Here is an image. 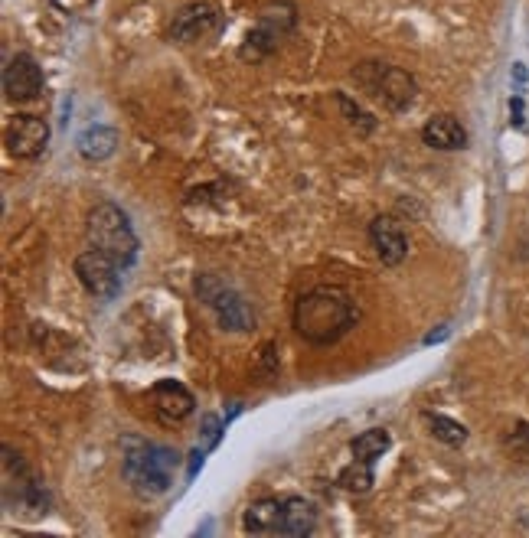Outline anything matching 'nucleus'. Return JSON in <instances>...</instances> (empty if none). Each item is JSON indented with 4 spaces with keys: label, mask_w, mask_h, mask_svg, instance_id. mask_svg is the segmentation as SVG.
Segmentation results:
<instances>
[{
    "label": "nucleus",
    "mask_w": 529,
    "mask_h": 538,
    "mask_svg": "<svg viewBox=\"0 0 529 538\" xmlns=\"http://www.w3.org/2000/svg\"><path fill=\"white\" fill-rule=\"evenodd\" d=\"M356 320H360V307L343 287H311L294 304V330L311 346H330L343 340L356 327Z\"/></svg>",
    "instance_id": "nucleus-1"
},
{
    "label": "nucleus",
    "mask_w": 529,
    "mask_h": 538,
    "mask_svg": "<svg viewBox=\"0 0 529 538\" xmlns=\"http://www.w3.org/2000/svg\"><path fill=\"white\" fill-rule=\"evenodd\" d=\"M85 239H89V248L108 255L121 268H131L141 248L128 212L115 203H98L89 212V219H85Z\"/></svg>",
    "instance_id": "nucleus-2"
},
{
    "label": "nucleus",
    "mask_w": 529,
    "mask_h": 538,
    "mask_svg": "<svg viewBox=\"0 0 529 538\" xmlns=\"http://www.w3.org/2000/svg\"><path fill=\"white\" fill-rule=\"evenodd\" d=\"M180 454L161 444H131L125 450V480L138 496H164L174 486Z\"/></svg>",
    "instance_id": "nucleus-3"
},
{
    "label": "nucleus",
    "mask_w": 529,
    "mask_h": 538,
    "mask_svg": "<svg viewBox=\"0 0 529 538\" xmlns=\"http://www.w3.org/2000/svg\"><path fill=\"white\" fill-rule=\"evenodd\" d=\"M353 82L360 85L369 98L383 102L389 111L412 108L418 95V85L412 75L399 66H386V62H360V66L353 69Z\"/></svg>",
    "instance_id": "nucleus-4"
},
{
    "label": "nucleus",
    "mask_w": 529,
    "mask_h": 538,
    "mask_svg": "<svg viewBox=\"0 0 529 538\" xmlns=\"http://www.w3.org/2000/svg\"><path fill=\"white\" fill-rule=\"evenodd\" d=\"M193 291H196V297H200L209 310H213L216 320L223 323L226 330L245 333V330L255 327V314H252L249 300H245L236 291V287H229L226 281H219L216 274H196Z\"/></svg>",
    "instance_id": "nucleus-5"
},
{
    "label": "nucleus",
    "mask_w": 529,
    "mask_h": 538,
    "mask_svg": "<svg viewBox=\"0 0 529 538\" xmlns=\"http://www.w3.org/2000/svg\"><path fill=\"white\" fill-rule=\"evenodd\" d=\"M294 23H298V10H294V4H288V0H278V4L262 10V17H258L255 30H249V36H245L239 56L242 59H252V62L272 56L275 49H278V43L294 30Z\"/></svg>",
    "instance_id": "nucleus-6"
},
{
    "label": "nucleus",
    "mask_w": 529,
    "mask_h": 538,
    "mask_svg": "<svg viewBox=\"0 0 529 538\" xmlns=\"http://www.w3.org/2000/svg\"><path fill=\"white\" fill-rule=\"evenodd\" d=\"M121 265H115L112 258L95 252V248H89V252H82L76 258V278L79 284L89 291L92 297L98 300H115L118 291H121Z\"/></svg>",
    "instance_id": "nucleus-7"
},
{
    "label": "nucleus",
    "mask_w": 529,
    "mask_h": 538,
    "mask_svg": "<svg viewBox=\"0 0 529 538\" xmlns=\"http://www.w3.org/2000/svg\"><path fill=\"white\" fill-rule=\"evenodd\" d=\"M219 23H223V17H219V10L209 0H193V4H183L174 20H170V40L180 46H193L206 40V36H213Z\"/></svg>",
    "instance_id": "nucleus-8"
},
{
    "label": "nucleus",
    "mask_w": 529,
    "mask_h": 538,
    "mask_svg": "<svg viewBox=\"0 0 529 538\" xmlns=\"http://www.w3.org/2000/svg\"><path fill=\"white\" fill-rule=\"evenodd\" d=\"M46 89V75L30 53H17L4 69V95L7 102H36Z\"/></svg>",
    "instance_id": "nucleus-9"
},
{
    "label": "nucleus",
    "mask_w": 529,
    "mask_h": 538,
    "mask_svg": "<svg viewBox=\"0 0 529 538\" xmlns=\"http://www.w3.org/2000/svg\"><path fill=\"white\" fill-rule=\"evenodd\" d=\"M4 144L10 150V157L17 160H36L49 144V124L36 115H14L7 121Z\"/></svg>",
    "instance_id": "nucleus-10"
},
{
    "label": "nucleus",
    "mask_w": 529,
    "mask_h": 538,
    "mask_svg": "<svg viewBox=\"0 0 529 538\" xmlns=\"http://www.w3.org/2000/svg\"><path fill=\"white\" fill-rule=\"evenodd\" d=\"M151 405H154V418L164 424V428H174V424L187 421L196 408V398L187 385H180L174 379H161L151 389Z\"/></svg>",
    "instance_id": "nucleus-11"
},
{
    "label": "nucleus",
    "mask_w": 529,
    "mask_h": 538,
    "mask_svg": "<svg viewBox=\"0 0 529 538\" xmlns=\"http://www.w3.org/2000/svg\"><path fill=\"white\" fill-rule=\"evenodd\" d=\"M369 242H373L379 261L386 268H396L409 255V239H405V229L396 216H376L369 222Z\"/></svg>",
    "instance_id": "nucleus-12"
},
{
    "label": "nucleus",
    "mask_w": 529,
    "mask_h": 538,
    "mask_svg": "<svg viewBox=\"0 0 529 538\" xmlns=\"http://www.w3.org/2000/svg\"><path fill=\"white\" fill-rule=\"evenodd\" d=\"M422 141L435 150H464L467 131L458 118L448 115V111H441V115H432L422 124Z\"/></svg>",
    "instance_id": "nucleus-13"
},
{
    "label": "nucleus",
    "mask_w": 529,
    "mask_h": 538,
    "mask_svg": "<svg viewBox=\"0 0 529 538\" xmlns=\"http://www.w3.org/2000/svg\"><path fill=\"white\" fill-rule=\"evenodd\" d=\"M317 529V506L304 496L281 499V535L304 538Z\"/></svg>",
    "instance_id": "nucleus-14"
},
{
    "label": "nucleus",
    "mask_w": 529,
    "mask_h": 538,
    "mask_svg": "<svg viewBox=\"0 0 529 538\" xmlns=\"http://www.w3.org/2000/svg\"><path fill=\"white\" fill-rule=\"evenodd\" d=\"M242 529L252 532V535H272L281 532V499H255V503L245 509L242 516Z\"/></svg>",
    "instance_id": "nucleus-15"
},
{
    "label": "nucleus",
    "mask_w": 529,
    "mask_h": 538,
    "mask_svg": "<svg viewBox=\"0 0 529 538\" xmlns=\"http://www.w3.org/2000/svg\"><path fill=\"white\" fill-rule=\"evenodd\" d=\"M118 131L115 128H105V124H95V128H89L82 137H79V154L85 160H108L118 150Z\"/></svg>",
    "instance_id": "nucleus-16"
},
{
    "label": "nucleus",
    "mask_w": 529,
    "mask_h": 538,
    "mask_svg": "<svg viewBox=\"0 0 529 538\" xmlns=\"http://www.w3.org/2000/svg\"><path fill=\"white\" fill-rule=\"evenodd\" d=\"M392 447V434L386 428H369L363 434H356L350 441L353 460H363V464H376L379 457Z\"/></svg>",
    "instance_id": "nucleus-17"
},
{
    "label": "nucleus",
    "mask_w": 529,
    "mask_h": 538,
    "mask_svg": "<svg viewBox=\"0 0 529 538\" xmlns=\"http://www.w3.org/2000/svg\"><path fill=\"white\" fill-rule=\"evenodd\" d=\"M428 421V428H432V437L441 444H448V447H461L467 441V428L458 421H451L445 415H425Z\"/></svg>",
    "instance_id": "nucleus-18"
},
{
    "label": "nucleus",
    "mask_w": 529,
    "mask_h": 538,
    "mask_svg": "<svg viewBox=\"0 0 529 538\" xmlns=\"http://www.w3.org/2000/svg\"><path fill=\"white\" fill-rule=\"evenodd\" d=\"M337 486H343V490H350V493H369V486H373V464L353 460L350 467L340 470Z\"/></svg>",
    "instance_id": "nucleus-19"
},
{
    "label": "nucleus",
    "mask_w": 529,
    "mask_h": 538,
    "mask_svg": "<svg viewBox=\"0 0 529 538\" xmlns=\"http://www.w3.org/2000/svg\"><path fill=\"white\" fill-rule=\"evenodd\" d=\"M334 102H337V108H340V115L347 118L360 134H373V131H376V118L369 115V111H363L360 105H356L350 95L334 92Z\"/></svg>",
    "instance_id": "nucleus-20"
},
{
    "label": "nucleus",
    "mask_w": 529,
    "mask_h": 538,
    "mask_svg": "<svg viewBox=\"0 0 529 538\" xmlns=\"http://www.w3.org/2000/svg\"><path fill=\"white\" fill-rule=\"evenodd\" d=\"M510 108H513V124H516V128H520V124H523V98L516 95Z\"/></svg>",
    "instance_id": "nucleus-21"
}]
</instances>
